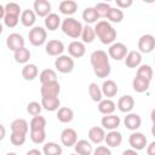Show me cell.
I'll list each match as a JSON object with an SVG mask.
<instances>
[{"instance_id": "obj_31", "label": "cell", "mask_w": 155, "mask_h": 155, "mask_svg": "<svg viewBox=\"0 0 155 155\" xmlns=\"http://www.w3.org/2000/svg\"><path fill=\"white\" fill-rule=\"evenodd\" d=\"M132 87L134 90V92L137 93H143V92H147L150 87V81L143 79V78H139V76H134L133 80H132Z\"/></svg>"}, {"instance_id": "obj_3", "label": "cell", "mask_w": 155, "mask_h": 155, "mask_svg": "<svg viewBox=\"0 0 155 155\" xmlns=\"http://www.w3.org/2000/svg\"><path fill=\"white\" fill-rule=\"evenodd\" d=\"M82 27L84 25L81 24V22L73 18V17H67L61 23L62 31L65 35H68L69 38H73V39H79L80 38Z\"/></svg>"}, {"instance_id": "obj_56", "label": "cell", "mask_w": 155, "mask_h": 155, "mask_svg": "<svg viewBox=\"0 0 155 155\" xmlns=\"http://www.w3.org/2000/svg\"><path fill=\"white\" fill-rule=\"evenodd\" d=\"M69 155H78V154H75V153H73V154H69Z\"/></svg>"}, {"instance_id": "obj_4", "label": "cell", "mask_w": 155, "mask_h": 155, "mask_svg": "<svg viewBox=\"0 0 155 155\" xmlns=\"http://www.w3.org/2000/svg\"><path fill=\"white\" fill-rule=\"evenodd\" d=\"M28 39H29V42L35 46V47H39V46H42L44 44H46V40H47V31L45 28L42 27H33L29 33H28Z\"/></svg>"}, {"instance_id": "obj_11", "label": "cell", "mask_w": 155, "mask_h": 155, "mask_svg": "<svg viewBox=\"0 0 155 155\" xmlns=\"http://www.w3.org/2000/svg\"><path fill=\"white\" fill-rule=\"evenodd\" d=\"M6 46L11 51H17L22 47H24V38L19 33H11L6 38Z\"/></svg>"}, {"instance_id": "obj_36", "label": "cell", "mask_w": 155, "mask_h": 155, "mask_svg": "<svg viewBox=\"0 0 155 155\" xmlns=\"http://www.w3.org/2000/svg\"><path fill=\"white\" fill-rule=\"evenodd\" d=\"M125 15H124V11L117 8V7H110L108 15H107V19L109 23H120L122 22Z\"/></svg>"}, {"instance_id": "obj_13", "label": "cell", "mask_w": 155, "mask_h": 155, "mask_svg": "<svg viewBox=\"0 0 155 155\" xmlns=\"http://www.w3.org/2000/svg\"><path fill=\"white\" fill-rule=\"evenodd\" d=\"M86 53V47L82 41L74 40L68 45V56L71 58H81Z\"/></svg>"}, {"instance_id": "obj_51", "label": "cell", "mask_w": 155, "mask_h": 155, "mask_svg": "<svg viewBox=\"0 0 155 155\" xmlns=\"http://www.w3.org/2000/svg\"><path fill=\"white\" fill-rule=\"evenodd\" d=\"M5 136H6V128L2 124H0V140H2L5 138Z\"/></svg>"}, {"instance_id": "obj_37", "label": "cell", "mask_w": 155, "mask_h": 155, "mask_svg": "<svg viewBox=\"0 0 155 155\" xmlns=\"http://www.w3.org/2000/svg\"><path fill=\"white\" fill-rule=\"evenodd\" d=\"M46 119L41 115H36L33 116V119L30 120L29 124V128L30 131H38V130H45L46 128Z\"/></svg>"}, {"instance_id": "obj_2", "label": "cell", "mask_w": 155, "mask_h": 155, "mask_svg": "<svg viewBox=\"0 0 155 155\" xmlns=\"http://www.w3.org/2000/svg\"><path fill=\"white\" fill-rule=\"evenodd\" d=\"M93 29L96 38H98L103 45H111L115 42L117 33L108 21H98Z\"/></svg>"}, {"instance_id": "obj_49", "label": "cell", "mask_w": 155, "mask_h": 155, "mask_svg": "<svg viewBox=\"0 0 155 155\" xmlns=\"http://www.w3.org/2000/svg\"><path fill=\"white\" fill-rule=\"evenodd\" d=\"M147 155H155V142L147 144Z\"/></svg>"}, {"instance_id": "obj_43", "label": "cell", "mask_w": 155, "mask_h": 155, "mask_svg": "<svg viewBox=\"0 0 155 155\" xmlns=\"http://www.w3.org/2000/svg\"><path fill=\"white\" fill-rule=\"evenodd\" d=\"M93 7H94V10H96V12H97V15H98L99 18H105L111 6L108 2H98Z\"/></svg>"}, {"instance_id": "obj_28", "label": "cell", "mask_w": 155, "mask_h": 155, "mask_svg": "<svg viewBox=\"0 0 155 155\" xmlns=\"http://www.w3.org/2000/svg\"><path fill=\"white\" fill-rule=\"evenodd\" d=\"M115 109H116V104L109 98H105V99H102L101 102H98V111L103 115L114 114Z\"/></svg>"}, {"instance_id": "obj_24", "label": "cell", "mask_w": 155, "mask_h": 155, "mask_svg": "<svg viewBox=\"0 0 155 155\" xmlns=\"http://www.w3.org/2000/svg\"><path fill=\"white\" fill-rule=\"evenodd\" d=\"M61 23H62V19L57 13L51 12L50 15H47L45 17V28L50 31L57 30L61 27Z\"/></svg>"}, {"instance_id": "obj_53", "label": "cell", "mask_w": 155, "mask_h": 155, "mask_svg": "<svg viewBox=\"0 0 155 155\" xmlns=\"http://www.w3.org/2000/svg\"><path fill=\"white\" fill-rule=\"evenodd\" d=\"M4 17H5V7L4 5L0 4V19H4Z\"/></svg>"}, {"instance_id": "obj_8", "label": "cell", "mask_w": 155, "mask_h": 155, "mask_svg": "<svg viewBox=\"0 0 155 155\" xmlns=\"http://www.w3.org/2000/svg\"><path fill=\"white\" fill-rule=\"evenodd\" d=\"M128 143H130V145H131V149H133V150H136V151H139V150H143V149L147 147L148 139H147V137H145L144 133L134 131V132H132V133L130 134V137H128Z\"/></svg>"}, {"instance_id": "obj_54", "label": "cell", "mask_w": 155, "mask_h": 155, "mask_svg": "<svg viewBox=\"0 0 155 155\" xmlns=\"http://www.w3.org/2000/svg\"><path fill=\"white\" fill-rule=\"evenodd\" d=\"M2 31H4V27H2V24L0 23V35L2 34Z\"/></svg>"}, {"instance_id": "obj_48", "label": "cell", "mask_w": 155, "mask_h": 155, "mask_svg": "<svg viewBox=\"0 0 155 155\" xmlns=\"http://www.w3.org/2000/svg\"><path fill=\"white\" fill-rule=\"evenodd\" d=\"M115 4H116V7L120 8V10H124V8H128L132 6L133 1L132 0H115Z\"/></svg>"}, {"instance_id": "obj_35", "label": "cell", "mask_w": 155, "mask_h": 155, "mask_svg": "<svg viewBox=\"0 0 155 155\" xmlns=\"http://www.w3.org/2000/svg\"><path fill=\"white\" fill-rule=\"evenodd\" d=\"M41 151H42L44 155H62V153H63L62 147L58 145L54 142H47V143H45Z\"/></svg>"}, {"instance_id": "obj_32", "label": "cell", "mask_w": 155, "mask_h": 155, "mask_svg": "<svg viewBox=\"0 0 155 155\" xmlns=\"http://www.w3.org/2000/svg\"><path fill=\"white\" fill-rule=\"evenodd\" d=\"M30 57H31V53H30L29 48H27L25 46L13 52V58L19 64H27L29 62Z\"/></svg>"}, {"instance_id": "obj_27", "label": "cell", "mask_w": 155, "mask_h": 155, "mask_svg": "<svg viewBox=\"0 0 155 155\" xmlns=\"http://www.w3.org/2000/svg\"><path fill=\"white\" fill-rule=\"evenodd\" d=\"M19 21H21V23H22L24 27H27V28H33L34 24H35V22H36V15L34 13L33 10H29V8H28V10H24V11H22V13H21Z\"/></svg>"}, {"instance_id": "obj_22", "label": "cell", "mask_w": 155, "mask_h": 155, "mask_svg": "<svg viewBox=\"0 0 155 155\" xmlns=\"http://www.w3.org/2000/svg\"><path fill=\"white\" fill-rule=\"evenodd\" d=\"M124 61L127 68H138L142 64V53H139L138 51H128Z\"/></svg>"}, {"instance_id": "obj_44", "label": "cell", "mask_w": 155, "mask_h": 155, "mask_svg": "<svg viewBox=\"0 0 155 155\" xmlns=\"http://www.w3.org/2000/svg\"><path fill=\"white\" fill-rule=\"evenodd\" d=\"M41 110H42V107H41V104H40L39 102L33 101V102L28 103V105H27V111H28V114H30V115H33V116L40 115Z\"/></svg>"}, {"instance_id": "obj_19", "label": "cell", "mask_w": 155, "mask_h": 155, "mask_svg": "<svg viewBox=\"0 0 155 155\" xmlns=\"http://www.w3.org/2000/svg\"><path fill=\"white\" fill-rule=\"evenodd\" d=\"M117 109L122 113H131L132 109L134 108V98L130 94H125V96H121L117 101V104H116Z\"/></svg>"}, {"instance_id": "obj_1", "label": "cell", "mask_w": 155, "mask_h": 155, "mask_svg": "<svg viewBox=\"0 0 155 155\" xmlns=\"http://www.w3.org/2000/svg\"><path fill=\"white\" fill-rule=\"evenodd\" d=\"M90 62L93 69V73L99 79H105L111 73V67L109 62V57L105 51L96 50L90 56Z\"/></svg>"}, {"instance_id": "obj_6", "label": "cell", "mask_w": 155, "mask_h": 155, "mask_svg": "<svg viewBox=\"0 0 155 155\" xmlns=\"http://www.w3.org/2000/svg\"><path fill=\"white\" fill-rule=\"evenodd\" d=\"M127 52H128V48L124 42H113L111 45H109L107 54L114 61H122L125 59Z\"/></svg>"}, {"instance_id": "obj_5", "label": "cell", "mask_w": 155, "mask_h": 155, "mask_svg": "<svg viewBox=\"0 0 155 155\" xmlns=\"http://www.w3.org/2000/svg\"><path fill=\"white\" fill-rule=\"evenodd\" d=\"M74 67H75V62L68 54H61L54 61V68L59 73H62V74H69V73H71L73 69H74Z\"/></svg>"}, {"instance_id": "obj_17", "label": "cell", "mask_w": 155, "mask_h": 155, "mask_svg": "<svg viewBox=\"0 0 155 155\" xmlns=\"http://www.w3.org/2000/svg\"><path fill=\"white\" fill-rule=\"evenodd\" d=\"M87 137H88V140L92 144H101L102 142H104L105 130L103 127H101V126H93V127H91L88 130Z\"/></svg>"}, {"instance_id": "obj_14", "label": "cell", "mask_w": 155, "mask_h": 155, "mask_svg": "<svg viewBox=\"0 0 155 155\" xmlns=\"http://www.w3.org/2000/svg\"><path fill=\"white\" fill-rule=\"evenodd\" d=\"M51 8H52V6H51L50 1H47V0H35L33 4V11L39 17L45 18L47 15L51 13Z\"/></svg>"}, {"instance_id": "obj_45", "label": "cell", "mask_w": 155, "mask_h": 155, "mask_svg": "<svg viewBox=\"0 0 155 155\" xmlns=\"http://www.w3.org/2000/svg\"><path fill=\"white\" fill-rule=\"evenodd\" d=\"M25 139H27V136H23V134H17V133H12L11 132V136H10V142L16 145V147H21L25 143Z\"/></svg>"}, {"instance_id": "obj_23", "label": "cell", "mask_w": 155, "mask_h": 155, "mask_svg": "<svg viewBox=\"0 0 155 155\" xmlns=\"http://www.w3.org/2000/svg\"><path fill=\"white\" fill-rule=\"evenodd\" d=\"M10 127H11V132L12 133L23 134V136H27V133L29 131V124L24 119H16V120H13L11 122Z\"/></svg>"}, {"instance_id": "obj_38", "label": "cell", "mask_w": 155, "mask_h": 155, "mask_svg": "<svg viewBox=\"0 0 155 155\" xmlns=\"http://www.w3.org/2000/svg\"><path fill=\"white\" fill-rule=\"evenodd\" d=\"M137 76L139 78H143L148 81H151L153 80V68L151 65L149 64H140L138 68H137Z\"/></svg>"}, {"instance_id": "obj_16", "label": "cell", "mask_w": 155, "mask_h": 155, "mask_svg": "<svg viewBox=\"0 0 155 155\" xmlns=\"http://www.w3.org/2000/svg\"><path fill=\"white\" fill-rule=\"evenodd\" d=\"M101 91H102V94L107 98H113L119 92V87H117V84L114 81V80H110V79H107L103 81L102 86H101Z\"/></svg>"}, {"instance_id": "obj_9", "label": "cell", "mask_w": 155, "mask_h": 155, "mask_svg": "<svg viewBox=\"0 0 155 155\" xmlns=\"http://www.w3.org/2000/svg\"><path fill=\"white\" fill-rule=\"evenodd\" d=\"M155 48V38L151 34H144L138 39V52L150 53Z\"/></svg>"}, {"instance_id": "obj_7", "label": "cell", "mask_w": 155, "mask_h": 155, "mask_svg": "<svg viewBox=\"0 0 155 155\" xmlns=\"http://www.w3.org/2000/svg\"><path fill=\"white\" fill-rule=\"evenodd\" d=\"M40 93H41V98H54V97H58L59 93H61V84L57 80L42 84L41 88H40Z\"/></svg>"}, {"instance_id": "obj_34", "label": "cell", "mask_w": 155, "mask_h": 155, "mask_svg": "<svg viewBox=\"0 0 155 155\" xmlns=\"http://www.w3.org/2000/svg\"><path fill=\"white\" fill-rule=\"evenodd\" d=\"M81 40L84 44H91L96 39V34H94V29L93 27H91L90 24H86L82 27V30H81V35H80Z\"/></svg>"}, {"instance_id": "obj_33", "label": "cell", "mask_w": 155, "mask_h": 155, "mask_svg": "<svg viewBox=\"0 0 155 155\" xmlns=\"http://www.w3.org/2000/svg\"><path fill=\"white\" fill-rule=\"evenodd\" d=\"M82 19L86 22V24H90V25L92 23H97L98 22L99 17H98V15H97V12H96L93 6H88L82 11Z\"/></svg>"}, {"instance_id": "obj_50", "label": "cell", "mask_w": 155, "mask_h": 155, "mask_svg": "<svg viewBox=\"0 0 155 155\" xmlns=\"http://www.w3.org/2000/svg\"><path fill=\"white\" fill-rule=\"evenodd\" d=\"M25 155H42V151L39 150V149H30L27 151Z\"/></svg>"}, {"instance_id": "obj_29", "label": "cell", "mask_w": 155, "mask_h": 155, "mask_svg": "<svg viewBox=\"0 0 155 155\" xmlns=\"http://www.w3.org/2000/svg\"><path fill=\"white\" fill-rule=\"evenodd\" d=\"M42 109H45L46 111H57L61 108V101L58 97L54 98H41L40 102Z\"/></svg>"}, {"instance_id": "obj_10", "label": "cell", "mask_w": 155, "mask_h": 155, "mask_svg": "<svg viewBox=\"0 0 155 155\" xmlns=\"http://www.w3.org/2000/svg\"><path fill=\"white\" fill-rule=\"evenodd\" d=\"M65 47H64V44L61 41V40H57V39H52V40H48L45 45V51L48 56H52V57H58L61 54H63Z\"/></svg>"}, {"instance_id": "obj_55", "label": "cell", "mask_w": 155, "mask_h": 155, "mask_svg": "<svg viewBox=\"0 0 155 155\" xmlns=\"http://www.w3.org/2000/svg\"><path fill=\"white\" fill-rule=\"evenodd\" d=\"M6 155H17V154H16V153H13V151H10V153H7Z\"/></svg>"}, {"instance_id": "obj_26", "label": "cell", "mask_w": 155, "mask_h": 155, "mask_svg": "<svg viewBox=\"0 0 155 155\" xmlns=\"http://www.w3.org/2000/svg\"><path fill=\"white\" fill-rule=\"evenodd\" d=\"M38 74H39L38 67L33 63H27L22 68V78L25 81H33L38 76Z\"/></svg>"}, {"instance_id": "obj_40", "label": "cell", "mask_w": 155, "mask_h": 155, "mask_svg": "<svg viewBox=\"0 0 155 155\" xmlns=\"http://www.w3.org/2000/svg\"><path fill=\"white\" fill-rule=\"evenodd\" d=\"M39 79H40V82L41 85L42 84H46V82H51V81H56L57 80V73L53 70V69H44L40 75H39Z\"/></svg>"}, {"instance_id": "obj_47", "label": "cell", "mask_w": 155, "mask_h": 155, "mask_svg": "<svg viewBox=\"0 0 155 155\" xmlns=\"http://www.w3.org/2000/svg\"><path fill=\"white\" fill-rule=\"evenodd\" d=\"M92 155H111V150L107 145H98L96 149H93Z\"/></svg>"}, {"instance_id": "obj_21", "label": "cell", "mask_w": 155, "mask_h": 155, "mask_svg": "<svg viewBox=\"0 0 155 155\" xmlns=\"http://www.w3.org/2000/svg\"><path fill=\"white\" fill-rule=\"evenodd\" d=\"M74 149H75V154L78 155H92L93 153V145L87 139H79L75 143Z\"/></svg>"}, {"instance_id": "obj_15", "label": "cell", "mask_w": 155, "mask_h": 155, "mask_svg": "<svg viewBox=\"0 0 155 155\" xmlns=\"http://www.w3.org/2000/svg\"><path fill=\"white\" fill-rule=\"evenodd\" d=\"M124 125H125V127L127 130L134 132V131H137L140 127V125H142V117L138 114L131 111V113L126 114V116L124 119Z\"/></svg>"}, {"instance_id": "obj_25", "label": "cell", "mask_w": 155, "mask_h": 155, "mask_svg": "<svg viewBox=\"0 0 155 155\" xmlns=\"http://www.w3.org/2000/svg\"><path fill=\"white\" fill-rule=\"evenodd\" d=\"M58 8H59V12L65 15L67 17H69V16H71V15H74L76 12V10H78V2L74 1V0H64V1L59 2Z\"/></svg>"}, {"instance_id": "obj_41", "label": "cell", "mask_w": 155, "mask_h": 155, "mask_svg": "<svg viewBox=\"0 0 155 155\" xmlns=\"http://www.w3.org/2000/svg\"><path fill=\"white\" fill-rule=\"evenodd\" d=\"M30 139L35 144H42L46 140V131L45 130H38V131H30Z\"/></svg>"}, {"instance_id": "obj_46", "label": "cell", "mask_w": 155, "mask_h": 155, "mask_svg": "<svg viewBox=\"0 0 155 155\" xmlns=\"http://www.w3.org/2000/svg\"><path fill=\"white\" fill-rule=\"evenodd\" d=\"M4 24L7 27V28H15L18 22H19V17L17 16H11V15H5L4 17Z\"/></svg>"}, {"instance_id": "obj_18", "label": "cell", "mask_w": 155, "mask_h": 155, "mask_svg": "<svg viewBox=\"0 0 155 155\" xmlns=\"http://www.w3.org/2000/svg\"><path fill=\"white\" fill-rule=\"evenodd\" d=\"M121 124V119L115 115V114H110V115H104L101 120V125L104 130L108 131H114L116 130Z\"/></svg>"}, {"instance_id": "obj_12", "label": "cell", "mask_w": 155, "mask_h": 155, "mask_svg": "<svg viewBox=\"0 0 155 155\" xmlns=\"http://www.w3.org/2000/svg\"><path fill=\"white\" fill-rule=\"evenodd\" d=\"M61 142L64 147L69 148V147H74L75 143L78 142V133L74 128L71 127H67L62 131L61 133Z\"/></svg>"}, {"instance_id": "obj_42", "label": "cell", "mask_w": 155, "mask_h": 155, "mask_svg": "<svg viewBox=\"0 0 155 155\" xmlns=\"http://www.w3.org/2000/svg\"><path fill=\"white\" fill-rule=\"evenodd\" d=\"M5 15H11V16H17L21 17V6L17 2H7L5 6Z\"/></svg>"}, {"instance_id": "obj_20", "label": "cell", "mask_w": 155, "mask_h": 155, "mask_svg": "<svg viewBox=\"0 0 155 155\" xmlns=\"http://www.w3.org/2000/svg\"><path fill=\"white\" fill-rule=\"evenodd\" d=\"M104 142H105L108 148H117L122 143V134L116 130L109 131L108 133H105Z\"/></svg>"}, {"instance_id": "obj_52", "label": "cell", "mask_w": 155, "mask_h": 155, "mask_svg": "<svg viewBox=\"0 0 155 155\" xmlns=\"http://www.w3.org/2000/svg\"><path fill=\"white\" fill-rule=\"evenodd\" d=\"M121 155H138V151H136L133 149H126V150L122 151Z\"/></svg>"}, {"instance_id": "obj_39", "label": "cell", "mask_w": 155, "mask_h": 155, "mask_svg": "<svg viewBox=\"0 0 155 155\" xmlns=\"http://www.w3.org/2000/svg\"><path fill=\"white\" fill-rule=\"evenodd\" d=\"M88 94L93 102H101L103 99V94L101 91V86H98L96 82H91L88 85Z\"/></svg>"}, {"instance_id": "obj_30", "label": "cell", "mask_w": 155, "mask_h": 155, "mask_svg": "<svg viewBox=\"0 0 155 155\" xmlns=\"http://www.w3.org/2000/svg\"><path fill=\"white\" fill-rule=\"evenodd\" d=\"M57 120L62 124H69L70 121H73L74 119V111L73 109L68 108V107H62L57 110Z\"/></svg>"}]
</instances>
